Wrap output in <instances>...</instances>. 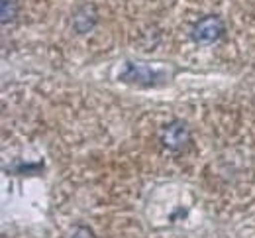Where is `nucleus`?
Instances as JSON below:
<instances>
[{
  "mask_svg": "<svg viewBox=\"0 0 255 238\" xmlns=\"http://www.w3.org/2000/svg\"><path fill=\"white\" fill-rule=\"evenodd\" d=\"M2 6V24H8L18 14V0H0Z\"/></svg>",
  "mask_w": 255,
  "mask_h": 238,
  "instance_id": "20e7f679",
  "label": "nucleus"
},
{
  "mask_svg": "<svg viewBox=\"0 0 255 238\" xmlns=\"http://www.w3.org/2000/svg\"><path fill=\"white\" fill-rule=\"evenodd\" d=\"M189 138H191V132H189L187 124L181 122V120H175V122H171V124L163 130L161 140H163V144H165L169 150H181V148L187 146Z\"/></svg>",
  "mask_w": 255,
  "mask_h": 238,
  "instance_id": "f03ea898",
  "label": "nucleus"
},
{
  "mask_svg": "<svg viewBox=\"0 0 255 238\" xmlns=\"http://www.w3.org/2000/svg\"><path fill=\"white\" fill-rule=\"evenodd\" d=\"M95 22H96V16H91V8L89 6L81 8L77 12V16H75V28L79 32H89L95 26Z\"/></svg>",
  "mask_w": 255,
  "mask_h": 238,
  "instance_id": "7ed1b4c3",
  "label": "nucleus"
},
{
  "mask_svg": "<svg viewBox=\"0 0 255 238\" xmlns=\"http://www.w3.org/2000/svg\"><path fill=\"white\" fill-rule=\"evenodd\" d=\"M224 20L216 14H208L204 18H200L194 28H192V39L196 43H202V45H210L214 41H218L224 35Z\"/></svg>",
  "mask_w": 255,
  "mask_h": 238,
  "instance_id": "f257e3e1",
  "label": "nucleus"
}]
</instances>
